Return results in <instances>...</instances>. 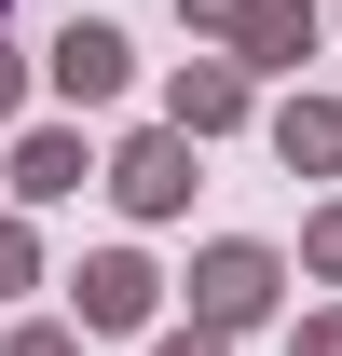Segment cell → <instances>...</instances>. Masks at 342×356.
Returning <instances> with one entry per match:
<instances>
[{"label":"cell","instance_id":"1","mask_svg":"<svg viewBox=\"0 0 342 356\" xmlns=\"http://www.w3.org/2000/svg\"><path fill=\"white\" fill-rule=\"evenodd\" d=\"M55 83H69V96H110V83H124V42H110V28H69Z\"/></svg>","mask_w":342,"mask_h":356},{"label":"cell","instance_id":"2","mask_svg":"<svg viewBox=\"0 0 342 356\" xmlns=\"http://www.w3.org/2000/svg\"><path fill=\"white\" fill-rule=\"evenodd\" d=\"M0 110H14V55H0Z\"/></svg>","mask_w":342,"mask_h":356}]
</instances>
